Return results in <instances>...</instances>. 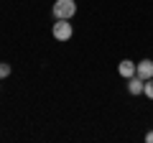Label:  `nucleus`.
Wrapping results in <instances>:
<instances>
[{
  "label": "nucleus",
  "instance_id": "obj_1",
  "mask_svg": "<svg viewBox=\"0 0 153 143\" xmlns=\"http://www.w3.org/2000/svg\"><path fill=\"white\" fill-rule=\"evenodd\" d=\"M51 13H54V18L71 21V18H74V13H76V3H74V0H54Z\"/></svg>",
  "mask_w": 153,
  "mask_h": 143
},
{
  "label": "nucleus",
  "instance_id": "obj_2",
  "mask_svg": "<svg viewBox=\"0 0 153 143\" xmlns=\"http://www.w3.org/2000/svg\"><path fill=\"white\" fill-rule=\"evenodd\" d=\"M51 33H54V39H56V41L66 44V41L74 36V28H71L69 21H64V18H56V23H54V28H51Z\"/></svg>",
  "mask_w": 153,
  "mask_h": 143
},
{
  "label": "nucleus",
  "instance_id": "obj_3",
  "mask_svg": "<svg viewBox=\"0 0 153 143\" xmlns=\"http://www.w3.org/2000/svg\"><path fill=\"white\" fill-rule=\"evenodd\" d=\"M135 66H138V61L123 59L120 64H117V74H120L123 79H130V77H135Z\"/></svg>",
  "mask_w": 153,
  "mask_h": 143
},
{
  "label": "nucleus",
  "instance_id": "obj_4",
  "mask_svg": "<svg viewBox=\"0 0 153 143\" xmlns=\"http://www.w3.org/2000/svg\"><path fill=\"white\" fill-rule=\"evenodd\" d=\"M135 74L140 79H153V61L151 59H143V61H138V66H135Z\"/></svg>",
  "mask_w": 153,
  "mask_h": 143
},
{
  "label": "nucleus",
  "instance_id": "obj_5",
  "mask_svg": "<svg viewBox=\"0 0 153 143\" xmlns=\"http://www.w3.org/2000/svg\"><path fill=\"white\" fill-rule=\"evenodd\" d=\"M143 87H146V79H140L138 74L128 79V92H130L133 97H135V95H143Z\"/></svg>",
  "mask_w": 153,
  "mask_h": 143
},
{
  "label": "nucleus",
  "instance_id": "obj_6",
  "mask_svg": "<svg viewBox=\"0 0 153 143\" xmlns=\"http://www.w3.org/2000/svg\"><path fill=\"white\" fill-rule=\"evenodd\" d=\"M10 77V64H5V61H0V79Z\"/></svg>",
  "mask_w": 153,
  "mask_h": 143
},
{
  "label": "nucleus",
  "instance_id": "obj_7",
  "mask_svg": "<svg viewBox=\"0 0 153 143\" xmlns=\"http://www.w3.org/2000/svg\"><path fill=\"white\" fill-rule=\"evenodd\" d=\"M143 95H146L148 100H153V79H148V82H146V87H143Z\"/></svg>",
  "mask_w": 153,
  "mask_h": 143
},
{
  "label": "nucleus",
  "instance_id": "obj_8",
  "mask_svg": "<svg viewBox=\"0 0 153 143\" xmlns=\"http://www.w3.org/2000/svg\"><path fill=\"white\" fill-rule=\"evenodd\" d=\"M146 143H153V128H151V130L146 133Z\"/></svg>",
  "mask_w": 153,
  "mask_h": 143
}]
</instances>
